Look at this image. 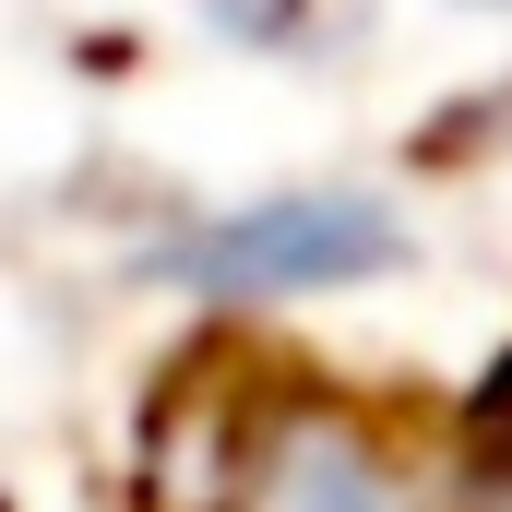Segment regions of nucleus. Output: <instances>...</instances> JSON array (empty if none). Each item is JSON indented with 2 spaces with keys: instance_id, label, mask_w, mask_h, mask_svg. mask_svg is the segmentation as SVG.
<instances>
[{
  "instance_id": "f257e3e1",
  "label": "nucleus",
  "mask_w": 512,
  "mask_h": 512,
  "mask_svg": "<svg viewBox=\"0 0 512 512\" xmlns=\"http://www.w3.org/2000/svg\"><path fill=\"white\" fill-rule=\"evenodd\" d=\"M405 262H417V227L382 191H346V179L203 203V215H167V239H143V274L179 286L191 310H310V298L382 286Z\"/></svg>"
},
{
  "instance_id": "f03ea898",
  "label": "nucleus",
  "mask_w": 512,
  "mask_h": 512,
  "mask_svg": "<svg viewBox=\"0 0 512 512\" xmlns=\"http://www.w3.org/2000/svg\"><path fill=\"white\" fill-rule=\"evenodd\" d=\"M179 512H441V489L370 405L274 393L262 417H227L215 477H191Z\"/></svg>"
},
{
  "instance_id": "7ed1b4c3",
  "label": "nucleus",
  "mask_w": 512,
  "mask_h": 512,
  "mask_svg": "<svg viewBox=\"0 0 512 512\" xmlns=\"http://www.w3.org/2000/svg\"><path fill=\"white\" fill-rule=\"evenodd\" d=\"M203 24L227 48H322L334 36V0H203Z\"/></svg>"
},
{
  "instance_id": "20e7f679",
  "label": "nucleus",
  "mask_w": 512,
  "mask_h": 512,
  "mask_svg": "<svg viewBox=\"0 0 512 512\" xmlns=\"http://www.w3.org/2000/svg\"><path fill=\"white\" fill-rule=\"evenodd\" d=\"M477 512H512V489H489V501H477Z\"/></svg>"
},
{
  "instance_id": "39448f33",
  "label": "nucleus",
  "mask_w": 512,
  "mask_h": 512,
  "mask_svg": "<svg viewBox=\"0 0 512 512\" xmlns=\"http://www.w3.org/2000/svg\"><path fill=\"white\" fill-rule=\"evenodd\" d=\"M477 12H512V0H477Z\"/></svg>"
}]
</instances>
